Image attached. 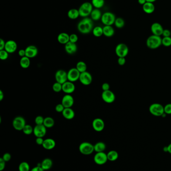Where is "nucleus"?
Returning a JSON list of instances; mask_svg holds the SVG:
<instances>
[{"mask_svg": "<svg viewBox=\"0 0 171 171\" xmlns=\"http://www.w3.org/2000/svg\"><path fill=\"white\" fill-rule=\"evenodd\" d=\"M106 149V145L105 142H99L94 145V151L97 153L103 152Z\"/></svg>", "mask_w": 171, "mask_h": 171, "instance_id": "obj_30", "label": "nucleus"}, {"mask_svg": "<svg viewBox=\"0 0 171 171\" xmlns=\"http://www.w3.org/2000/svg\"><path fill=\"white\" fill-rule=\"evenodd\" d=\"M65 50L66 52L68 54L72 55L75 53L77 50V45L76 43L69 42L65 45Z\"/></svg>", "mask_w": 171, "mask_h": 171, "instance_id": "obj_22", "label": "nucleus"}, {"mask_svg": "<svg viewBox=\"0 0 171 171\" xmlns=\"http://www.w3.org/2000/svg\"><path fill=\"white\" fill-rule=\"evenodd\" d=\"M101 88H102V90H103V91H108V90H110V86L108 83H103V84H102Z\"/></svg>", "mask_w": 171, "mask_h": 171, "instance_id": "obj_51", "label": "nucleus"}, {"mask_svg": "<svg viewBox=\"0 0 171 171\" xmlns=\"http://www.w3.org/2000/svg\"><path fill=\"white\" fill-rule=\"evenodd\" d=\"M26 56L29 58H34L38 53V49L34 45H30L25 49Z\"/></svg>", "mask_w": 171, "mask_h": 171, "instance_id": "obj_19", "label": "nucleus"}, {"mask_svg": "<svg viewBox=\"0 0 171 171\" xmlns=\"http://www.w3.org/2000/svg\"><path fill=\"white\" fill-rule=\"evenodd\" d=\"M146 2H147L146 0H138V3L142 6L144 5Z\"/></svg>", "mask_w": 171, "mask_h": 171, "instance_id": "obj_57", "label": "nucleus"}, {"mask_svg": "<svg viewBox=\"0 0 171 171\" xmlns=\"http://www.w3.org/2000/svg\"><path fill=\"white\" fill-rule=\"evenodd\" d=\"M9 53L6 51L5 50H3L0 51V59L1 60H7L9 57Z\"/></svg>", "mask_w": 171, "mask_h": 171, "instance_id": "obj_42", "label": "nucleus"}, {"mask_svg": "<svg viewBox=\"0 0 171 171\" xmlns=\"http://www.w3.org/2000/svg\"><path fill=\"white\" fill-rule=\"evenodd\" d=\"M67 16L69 19L71 20H75L78 18L80 16L79 10L76 9H71L68 11Z\"/></svg>", "mask_w": 171, "mask_h": 171, "instance_id": "obj_29", "label": "nucleus"}, {"mask_svg": "<svg viewBox=\"0 0 171 171\" xmlns=\"http://www.w3.org/2000/svg\"><path fill=\"white\" fill-rule=\"evenodd\" d=\"M78 40H79V37L77 35L72 34L69 35V42L73 43H76V42L78 41Z\"/></svg>", "mask_w": 171, "mask_h": 171, "instance_id": "obj_44", "label": "nucleus"}, {"mask_svg": "<svg viewBox=\"0 0 171 171\" xmlns=\"http://www.w3.org/2000/svg\"><path fill=\"white\" fill-rule=\"evenodd\" d=\"M118 64L120 66H124L126 62V60L124 57H119L118 60Z\"/></svg>", "mask_w": 171, "mask_h": 171, "instance_id": "obj_48", "label": "nucleus"}, {"mask_svg": "<svg viewBox=\"0 0 171 171\" xmlns=\"http://www.w3.org/2000/svg\"><path fill=\"white\" fill-rule=\"evenodd\" d=\"M54 124H55V121H54V120L52 117H47L44 118V121L43 125L47 128H52Z\"/></svg>", "mask_w": 171, "mask_h": 171, "instance_id": "obj_32", "label": "nucleus"}, {"mask_svg": "<svg viewBox=\"0 0 171 171\" xmlns=\"http://www.w3.org/2000/svg\"><path fill=\"white\" fill-rule=\"evenodd\" d=\"M44 121V118H43L41 116H38L35 119V123L36 125H43Z\"/></svg>", "mask_w": 171, "mask_h": 171, "instance_id": "obj_43", "label": "nucleus"}, {"mask_svg": "<svg viewBox=\"0 0 171 171\" xmlns=\"http://www.w3.org/2000/svg\"><path fill=\"white\" fill-rule=\"evenodd\" d=\"M55 146H56V142L55 140L51 138L45 139L42 145L43 148L47 150H52L55 148Z\"/></svg>", "mask_w": 171, "mask_h": 171, "instance_id": "obj_21", "label": "nucleus"}, {"mask_svg": "<svg viewBox=\"0 0 171 171\" xmlns=\"http://www.w3.org/2000/svg\"><path fill=\"white\" fill-rule=\"evenodd\" d=\"M76 68L79 70L80 73H83V72L86 71L87 65H86V63L83 61H79L76 64Z\"/></svg>", "mask_w": 171, "mask_h": 171, "instance_id": "obj_36", "label": "nucleus"}, {"mask_svg": "<svg viewBox=\"0 0 171 171\" xmlns=\"http://www.w3.org/2000/svg\"><path fill=\"white\" fill-rule=\"evenodd\" d=\"M55 78L56 82L63 84L68 81L67 72L63 70H58L55 73Z\"/></svg>", "mask_w": 171, "mask_h": 171, "instance_id": "obj_12", "label": "nucleus"}, {"mask_svg": "<svg viewBox=\"0 0 171 171\" xmlns=\"http://www.w3.org/2000/svg\"><path fill=\"white\" fill-rule=\"evenodd\" d=\"M6 42L3 39H0V51L5 49Z\"/></svg>", "mask_w": 171, "mask_h": 171, "instance_id": "obj_53", "label": "nucleus"}, {"mask_svg": "<svg viewBox=\"0 0 171 171\" xmlns=\"http://www.w3.org/2000/svg\"><path fill=\"white\" fill-rule=\"evenodd\" d=\"M162 40L161 36L151 35L146 40V46L151 49H156L162 45Z\"/></svg>", "mask_w": 171, "mask_h": 171, "instance_id": "obj_2", "label": "nucleus"}, {"mask_svg": "<svg viewBox=\"0 0 171 171\" xmlns=\"http://www.w3.org/2000/svg\"><path fill=\"white\" fill-rule=\"evenodd\" d=\"M30 59L28 57L25 56L22 57L20 61V64L21 67L23 69H27L30 65Z\"/></svg>", "mask_w": 171, "mask_h": 171, "instance_id": "obj_31", "label": "nucleus"}, {"mask_svg": "<svg viewBox=\"0 0 171 171\" xmlns=\"http://www.w3.org/2000/svg\"><path fill=\"white\" fill-rule=\"evenodd\" d=\"M53 90L56 93H59L62 91V84L56 82L52 86Z\"/></svg>", "mask_w": 171, "mask_h": 171, "instance_id": "obj_41", "label": "nucleus"}, {"mask_svg": "<svg viewBox=\"0 0 171 171\" xmlns=\"http://www.w3.org/2000/svg\"><path fill=\"white\" fill-rule=\"evenodd\" d=\"M64 109H65V108L61 103L57 104L55 107V111L58 113H62V112L63 111Z\"/></svg>", "mask_w": 171, "mask_h": 171, "instance_id": "obj_45", "label": "nucleus"}, {"mask_svg": "<svg viewBox=\"0 0 171 171\" xmlns=\"http://www.w3.org/2000/svg\"><path fill=\"white\" fill-rule=\"evenodd\" d=\"M93 22L92 20L88 17L84 18L77 24V29L82 34H88L92 31Z\"/></svg>", "mask_w": 171, "mask_h": 171, "instance_id": "obj_1", "label": "nucleus"}, {"mask_svg": "<svg viewBox=\"0 0 171 171\" xmlns=\"http://www.w3.org/2000/svg\"><path fill=\"white\" fill-rule=\"evenodd\" d=\"M52 166L53 161L51 159H44L41 163V167L44 171L49 170L52 168Z\"/></svg>", "mask_w": 171, "mask_h": 171, "instance_id": "obj_26", "label": "nucleus"}, {"mask_svg": "<svg viewBox=\"0 0 171 171\" xmlns=\"http://www.w3.org/2000/svg\"><path fill=\"white\" fill-rule=\"evenodd\" d=\"M19 56L22 57H25L26 56V52H25V50L21 49L19 50L18 52Z\"/></svg>", "mask_w": 171, "mask_h": 171, "instance_id": "obj_54", "label": "nucleus"}, {"mask_svg": "<svg viewBox=\"0 0 171 171\" xmlns=\"http://www.w3.org/2000/svg\"><path fill=\"white\" fill-rule=\"evenodd\" d=\"M79 80L83 85L88 86L92 82V76L89 72H84L80 74Z\"/></svg>", "mask_w": 171, "mask_h": 171, "instance_id": "obj_11", "label": "nucleus"}, {"mask_svg": "<svg viewBox=\"0 0 171 171\" xmlns=\"http://www.w3.org/2000/svg\"><path fill=\"white\" fill-rule=\"evenodd\" d=\"M149 111L151 115L155 116H162L163 114L164 113V107L159 103H154L150 105L149 107Z\"/></svg>", "mask_w": 171, "mask_h": 171, "instance_id": "obj_6", "label": "nucleus"}, {"mask_svg": "<svg viewBox=\"0 0 171 171\" xmlns=\"http://www.w3.org/2000/svg\"><path fill=\"white\" fill-rule=\"evenodd\" d=\"M92 128L97 132H101L105 129V124L103 120L101 118H96L93 121Z\"/></svg>", "mask_w": 171, "mask_h": 171, "instance_id": "obj_15", "label": "nucleus"}, {"mask_svg": "<svg viewBox=\"0 0 171 171\" xmlns=\"http://www.w3.org/2000/svg\"><path fill=\"white\" fill-rule=\"evenodd\" d=\"M4 98V92L2 91V90H0V101H2Z\"/></svg>", "mask_w": 171, "mask_h": 171, "instance_id": "obj_56", "label": "nucleus"}, {"mask_svg": "<svg viewBox=\"0 0 171 171\" xmlns=\"http://www.w3.org/2000/svg\"><path fill=\"white\" fill-rule=\"evenodd\" d=\"M17 43L14 40H9L6 42L5 49L9 54L13 53L17 50Z\"/></svg>", "mask_w": 171, "mask_h": 171, "instance_id": "obj_20", "label": "nucleus"}, {"mask_svg": "<svg viewBox=\"0 0 171 171\" xmlns=\"http://www.w3.org/2000/svg\"><path fill=\"white\" fill-rule=\"evenodd\" d=\"M93 10V6L90 2H84L81 4L79 8L80 16L82 18H86L90 15Z\"/></svg>", "mask_w": 171, "mask_h": 171, "instance_id": "obj_3", "label": "nucleus"}, {"mask_svg": "<svg viewBox=\"0 0 171 171\" xmlns=\"http://www.w3.org/2000/svg\"><path fill=\"white\" fill-rule=\"evenodd\" d=\"M18 169L19 171H30V165L27 162H21L19 165Z\"/></svg>", "mask_w": 171, "mask_h": 171, "instance_id": "obj_37", "label": "nucleus"}, {"mask_svg": "<svg viewBox=\"0 0 171 171\" xmlns=\"http://www.w3.org/2000/svg\"><path fill=\"white\" fill-rule=\"evenodd\" d=\"M74 100L70 94H66L62 99L61 104L65 108H71L73 106Z\"/></svg>", "mask_w": 171, "mask_h": 171, "instance_id": "obj_16", "label": "nucleus"}, {"mask_svg": "<svg viewBox=\"0 0 171 171\" xmlns=\"http://www.w3.org/2000/svg\"><path fill=\"white\" fill-rule=\"evenodd\" d=\"M93 160L95 163L98 165H104L108 161L107 154L104 152L96 153Z\"/></svg>", "mask_w": 171, "mask_h": 171, "instance_id": "obj_9", "label": "nucleus"}, {"mask_svg": "<svg viewBox=\"0 0 171 171\" xmlns=\"http://www.w3.org/2000/svg\"><path fill=\"white\" fill-rule=\"evenodd\" d=\"M92 34L96 37H100L103 35V28L101 26H96L93 28Z\"/></svg>", "mask_w": 171, "mask_h": 171, "instance_id": "obj_35", "label": "nucleus"}, {"mask_svg": "<svg viewBox=\"0 0 171 171\" xmlns=\"http://www.w3.org/2000/svg\"><path fill=\"white\" fill-rule=\"evenodd\" d=\"M44 141V140L43 139V138H37L36 139V142L38 145L42 146Z\"/></svg>", "mask_w": 171, "mask_h": 171, "instance_id": "obj_52", "label": "nucleus"}, {"mask_svg": "<svg viewBox=\"0 0 171 171\" xmlns=\"http://www.w3.org/2000/svg\"><path fill=\"white\" fill-rule=\"evenodd\" d=\"M6 162L2 158H0V171H2L5 168Z\"/></svg>", "mask_w": 171, "mask_h": 171, "instance_id": "obj_49", "label": "nucleus"}, {"mask_svg": "<svg viewBox=\"0 0 171 171\" xmlns=\"http://www.w3.org/2000/svg\"><path fill=\"white\" fill-rule=\"evenodd\" d=\"M57 40L60 44L65 45L69 42V35L66 33H61L58 36Z\"/></svg>", "mask_w": 171, "mask_h": 171, "instance_id": "obj_27", "label": "nucleus"}, {"mask_svg": "<svg viewBox=\"0 0 171 171\" xmlns=\"http://www.w3.org/2000/svg\"><path fill=\"white\" fill-rule=\"evenodd\" d=\"M103 35L106 37H111L113 36L115 31L112 26H105L103 27Z\"/></svg>", "mask_w": 171, "mask_h": 171, "instance_id": "obj_28", "label": "nucleus"}, {"mask_svg": "<svg viewBox=\"0 0 171 171\" xmlns=\"http://www.w3.org/2000/svg\"><path fill=\"white\" fill-rule=\"evenodd\" d=\"M101 97L103 101L108 104H111L114 102L115 99V94L110 90L108 91H103Z\"/></svg>", "mask_w": 171, "mask_h": 171, "instance_id": "obj_14", "label": "nucleus"}, {"mask_svg": "<svg viewBox=\"0 0 171 171\" xmlns=\"http://www.w3.org/2000/svg\"><path fill=\"white\" fill-rule=\"evenodd\" d=\"M114 24L117 28H122L124 27L125 22L124 19L122 18H117L115 19V22Z\"/></svg>", "mask_w": 171, "mask_h": 171, "instance_id": "obj_38", "label": "nucleus"}, {"mask_svg": "<svg viewBox=\"0 0 171 171\" xmlns=\"http://www.w3.org/2000/svg\"><path fill=\"white\" fill-rule=\"evenodd\" d=\"M92 5L93 7H94L95 9H100L102 8L105 4V0H92Z\"/></svg>", "mask_w": 171, "mask_h": 171, "instance_id": "obj_34", "label": "nucleus"}, {"mask_svg": "<svg viewBox=\"0 0 171 171\" xmlns=\"http://www.w3.org/2000/svg\"><path fill=\"white\" fill-rule=\"evenodd\" d=\"M62 116L67 120H72L75 117V112L71 108H65L62 113Z\"/></svg>", "mask_w": 171, "mask_h": 171, "instance_id": "obj_24", "label": "nucleus"}, {"mask_svg": "<svg viewBox=\"0 0 171 171\" xmlns=\"http://www.w3.org/2000/svg\"><path fill=\"white\" fill-rule=\"evenodd\" d=\"M164 112L167 115L171 114V104H168L164 107Z\"/></svg>", "mask_w": 171, "mask_h": 171, "instance_id": "obj_46", "label": "nucleus"}, {"mask_svg": "<svg viewBox=\"0 0 171 171\" xmlns=\"http://www.w3.org/2000/svg\"><path fill=\"white\" fill-rule=\"evenodd\" d=\"M30 171H44L41 166H37L33 168Z\"/></svg>", "mask_w": 171, "mask_h": 171, "instance_id": "obj_55", "label": "nucleus"}, {"mask_svg": "<svg viewBox=\"0 0 171 171\" xmlns=\"http://www.w3.org/2000/svg\"><path fill=\"white\" fill-rule=\"evenodd\" d=\"M33 130L34 128L30 125L26 124L23 129L22 131L25 135H30L33 133Z\"/></svg>", "mask_w": 171, "mask_h": 171, "instance_id": "obj_39", "label": "nucleus"}, {"mask_svg": "<svg viewBox=\"0 0 171 171\" xmlns=\"http://www.w3.org/2000/svg\"><path fill=\"white\" fill-rule=\"evenodd\" d=\"M11 155L9 153H6L3 155L2 158L6 162H9L11 159Z\"/></svg>", "mask_w": 171, "mask_h": 171, "instance_id": "obj_47", "label": "nucleus"}, {"mask_svg": "<svg viewBox=\"0 0 171 171\" xmlns=\"http://www.w3.org/2000/svg\"><path fill=\"white\" fill-rule=\"evenodd\" d=\"M79 151L82 154L89 155L94 151V145L88 142H81L79 146Z\"/></svg>", "mask_w": 171, "mask_h": 171, "instance_id": "obj_5", "label": "nucleus"}, {"mask_svg": "<svg viewBox=\"0 0 171 171\" xmlns=\"http://www.w3.org/2000/svg\"><path fill=\"white\" fill-rule=\"evenodd\" d=\"M171 32L168 29H164L162 36L163 37H171Z\"/></svg>", "mask_w": 171, "mask_h": 171, "instance_id": "obj_50", "label": "nucleus"}, {"mask_svg": "<svg viewBox=\"0 0 171 171\" xmlns=\"http://www.w3.org/2000/svg\"><path fill=\"white\" fill-rule=\"evenodd\" d=\"M81 73L76 68H73L68 71L67 72V78L68 81L74 82L79 79L80 75Z\"/></svg>", "mask_w": 171, "mask_h": 171, "instance_id": "obj_10", "label": "nucleus"}, {"mask_svg": "<svg viewBox=\"0 0 171 171\" xmlns=\"http://www.w3.org/2000/svg\"><path fill=\"white\" fill-rule=\"evenodd\" d=\"M102 15V13L100 10L98 9H93L92 11L90 14V18L92 19L93 21H99V20H101Z\"/></svg>", "mask_w": 171, "mask_h": 171, "instance_id": "obj_25", "label": "nucleus"}, {"mask_svg": "<svg viewBox=\"0 0 171 171\" xmlns=\"http://www.w3.org/2000/svg\"><path fill=\"white\" fill-rule=\"evenodd\" d=\"M115 54L119 57H124L128 53V48L127 45L124 43H120L116 46L115 48Z\"/></svg>", "mask_w": 171, "mask_h": 171, "instance_id": "obj_8", "label": "nucleus"}, {"mask_svg": "<svg viewBox=\"0 0 171 171\" xmlns=\"http://www.w3.org/2000/svg\"><path fill=\"white\" fill-rule=\"evenodd\" d=\"M116 17L114 13L106 12L102 14L101 21L105 26H112L115 22Z\"/></svg>", "mask_w": 171, "mask_h": 171, "instance_id": "obj_4", "label": "nucleus"}, {"mask_svg": "<svg viewBox=\"0 0 171 171\" xmlns=\"http://www.w3.org/2000/svg\"><path fill=\"white\" fill-rule=\"evenodd\" d=\"M75 86L73 82L67 81L62 84V91L66 94H71L74 92Z\"/></svg>", "mask_w": 171, "mask_h": 171, "instance_id": "obj_18", "label": "nucleus"}, {"mask_svg": "<svg viewBox=\"0 0 171 171\" xmlns=\"http://www.w3.org/2000/svg\"><path fill=\"white\" fill-rule=\"evenodd\" d=\"M163 27L159 23L155 22L151 25V30L153 35H156L158 36H161L164 31Z\"/></svg>", "mask_w": 171, "mask_h": 171, "instance_id": "obj_17", "label": "nucleus"}, {"mask_svg": "<svg viewBox=\"0 0 171 171\" xmlns=\"http://www.w3.org/2000/svg\"><path fill=\"white\" fill-rule=\"evenodd\" d=\"M142 10L147 14H151L155 12V6L154 3L146 2L142 6Z\"/></svg>", "mask_w": 171, "mask_h": 171, "instance_id": "obj_23", "label": "nucleus"}, {"mask_svg": "<svg viewBox=\"0 0 171 171\" xmlns=\"http://www.w3.org/2000/svg\"><path fill=\"white\" fill-rule=\"evenodd\" d=\"M147 2H150V3H154L157 0H146Z\"/></svg>", "mask_w": 171, "mask_h": 171, "instance_id": "obj_59", "label": "nucleus"}, {"mask_svg": "<svg viewBox=\"0 0 171 171\" xmlns=\"http://www.w3.org/2000/svg\"><path fill=\"white\" fill-rule=\"evenodd\" d=\"M26 125L25 119L21 116L15 117L12 122L13 127L17 131H22Z\"/></svg>", "mask_w": 171, "mask_h": 171, "instance_id": "obj_7", "label": "nucleus"}, {"mask_svg": "<svg viewBox=\"0 0 171 171\" xmlns=\"http://www.w3.org/2000/svg\"><path fill=\"white\" fill-rule=\"evenodd\" d=\"M107 159L109 161L114 162L116 161L119 158V154L116 151H110L107 154Z\"/></svg>", "mask_w": 171, "mask_h": 171, "instance_id": "obj_33", "label": "nucleus"}, {"mask_svg": "<svg viewBox=\"0 0 171 171\" xmlns=\"http://www.w3.org/2000/svg\"><path fill=\"white\" fill-rule=\"evenodd\" d=\"M162 45L164 47H169L171 46V37H163L162 38Z\"/></svg>", "mask_w": 171, "mask_h": 171, "instance_id": "obj_40", "label": "nucleus"}, {"mask_svg": "<svg viewBox=\"0 0 171 171\" xmlns=\"http://www.w3.org/2000/svg\"><path fill=\"white\" fill-rule=\"evenodd\" d=\"M47 128L44 125H36L34 128L33 134L36 138H43L46 135Z\"/></svg>", "mask_w": 171, "mask_h": 171, "instance_id": "obj_13", "label": "nucleus"}, {"mask_svg": "<svg viewBox=\"0 0 171 171\" xmlns=\"http://www.w3.org/2000/svg\"><path fill=\"white\" fill-rule=\"evenodd\" d=\"M167 147V151L169 153L171 154V144L168 146Z\"/></svg>", "mask_w": 171, "mask_h": 171, "instance_id": "obj_58", "label": "nucleus"}]
</instances>
